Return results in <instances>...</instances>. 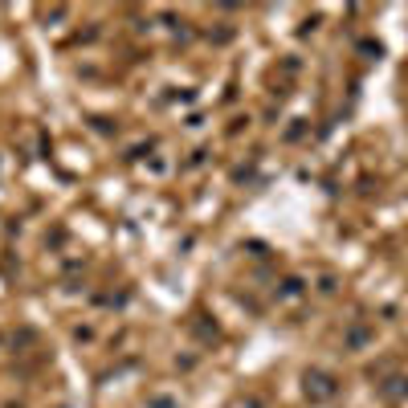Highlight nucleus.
<instances>
[{"label": "nucleus", "instance_id": "obj_1", "mask_svg": "<svg viewBox=\"0 0 408 408\" xmlns=\"http://www.w3.org/2000/svg\"><path fill=\"white\" fill-rule=\"evenodd\" d=\"M335 380L326 372H307V400L310 404H326V400H335Z\"/></svg>", "mask_w": 408, "mask_h": 408}, {"label": "nucleus", "instance_id": "obj_2", "mask_svg": "<svg viewBox=\"0 0 408 408\" xmlns=\"http://www.w3.org/2000/svg\"><path fill=\"white\" fill-rule=\"evenodd\" d=\"M319 290H323V294H331V290H335V277H331V274H323V277H319Z\"/></svg>", "mask_w": 408, "mask_h": 408}]
</instances>
